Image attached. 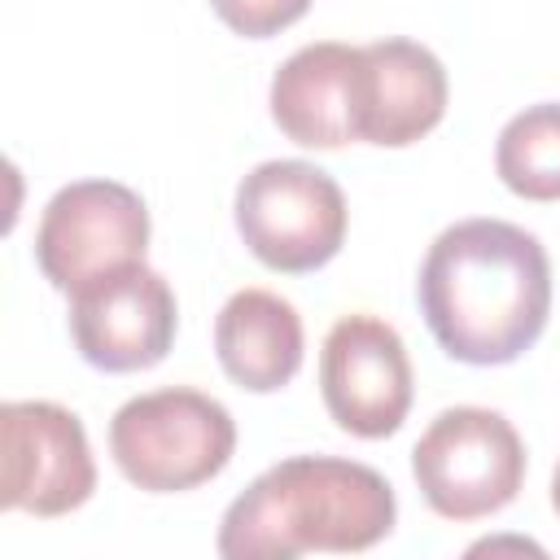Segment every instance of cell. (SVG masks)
I'll list each match as a JSON object with an SVG mask.
<instances>
[{"label":"cell","mask_w":560,"mask_h":560,"mask_svg":"<svg viewBox=\"0 0 560 560\" xmlns=\"http://www.w3.org/2000/svg\"><path fill=\"white\" fill-rule=\"evenodd\" d=\"M433 341L472 368L521 359L551 315V262L534 232L508 219L451 223L416 280Z\"/></svg>","instance_id":"6da1fadb"},{"label":"cell","mask_w":560,"mask_h":560,"mask_svg":"<svg viewBox=\"0 0 560 560\" xmlns=\"http://www.w3.org/2000/svg\"><path fill=\"white\" fill-rule=\"evenodd\" d=\"M398 521L394 486L337 455H289L258 472L223 512L219 556L293 560L306 551H368Z\"/></svg>","instance_id":"7a4b0ae2"},{"label":"cell","mask_w":560,"mask_h":560,"mask_svg":"<svg viewBox=\"0 0 560 560\" xmlns=\"http://www.w3.org/2000/svg\"><path fill=\"white\" fill-rule=\"evenodd\" d=\"M236 451L232 411L188 385L127 398L109 420V455L118 472L149 494L206 486Z\"/></svg>","instance_id":"3957f363"},{"label":"cell","mask_w":560,"mask_h":560,"mask_svg":"<svg viewBox=\"0 0 560 560\" xmlns=\"http://www.w3.org/2000/svg\"><path fill=\"white\" fill-rule=\"evenodd\" d=\"M236 232L271 271H315L337 258L346 241V192L315 162H258L236 184Z\"/></svg>","instance_id":"277c9868"},{"label":"cell","mask_w":560,"mask_h":560,"mask_svg":"<svg viewBox=\"0 0 560 560\" xmlns=\"http://www.w3.org/2000/svg\"><path fill=\"white\" fill-rule=\"evenodd\" d=\"M424 503L446 521H481L503 512L525 486V442L503 411L446 407L429 420L411 451Z\"/></svg>","instance_id":"5b68a950"},{"label":"cell","mask_w":560,"mask_h":560,"mask_svg":"<svg viewBox=\"0 0 560 560\" xmlns=\"http://www.w3.org/2000/svg\"><path fill=\"white\" fill-rule=\"evenodd\" d=\"M144 249L149 206L118 179H74L57 188L35 228V262L61 293L127 262H144Z\"/></svg>","instance_id":"8992f818"},{"label":"cell","mask_w":560,"mask_h":560,"mask_svg":"<svg viewBox=\"0 0 560 560\" xmlns=\"http://www.w3.org/2000/svg\"><path fill=\"white\" fill-rule=\"evenodd\" d=\"M96 490V464L83 420L48 398L0 407V508L26 516H66Z\"/></svg>","instance_id":"52a82bcc"},{"label":"cell","mask_w":560,"mask_h":560,"mask_svg":"<svg viewBox=\"0 0 560 560\" xmlns=\"http://www.w3.org/2000/svg\"><path fill=\"white\" fill-rule=\"evenodd\" d=\"M411 359L394 324L341 315L319 350V394L350 438H389L411 411Z\"/></svg>","instance_id":"ba28073f"},{"label":"cell","mask_w":560,"mask_h":560,"mask_svg":"<svg viewBox=\"0 0 560 560\" xmlns=\"http://www.w3.org/2000/svg\"><path fill=\"white\" fill-rule=\"evenodd\" d=\"M66 319L83 363L101 372H144L166 359L179 306L162 271L127 262L74 289Z\"/></svg>","instance_id":"9c48e42d"},{"label":"cell","mask_w":560,"mask_h":560,"mask_svg":"<svg viewBox=\"0 0 560 560\" xmlns=\"http://www.w3.org/2000/svg\"><path fill=\"white\" fill-rule=\"evenodd\" d=\"M271 122L302 149H341L359 140L363 48L319 39L298 48L271 74Z\"/></svg>","instance_id":"30bf717a"},{"label":"cell","mask_w":560,"mask_h":560,"mask_svg":"<svg viewBox=\"0 0 560 560\" xmlns=\"http://www.w3.org/2000/svg\"><path fill=\"white\" fill-rule=\"evenodd\" d=\"M446 66L433 48L389 35L363 44V118L359 140L381 149H407L429 136L446 114Z\"/></svg>","instance_id":"8fae6325"},{"label":"cell","mask_w":560,"mask_h":560,"mask_svg":"<svg viewBox=\"0 0 560 560\" xmlns=\"http://www.w3.org/2000/svg\"><path fill=\"white\" fill-rule=\"evenodd\" d=\"M302 315L271 289H241L214 315V354L249 394L284 389L302 368Z\"/></svg>","instance_id":"7c38bea8"},{"label":"cell","mask_w":560,"mask_h":560,"mask_svg":"<svg viewBox=\"0 0 560 560\" xmlns=\"http://www.w3.org/2000/svg\"><path fill=\"white\" fill-rule=\"evenodd\" d=\"M494 171L525 201H560V101L529 105L503 122Z\"/></svg>","instance_id":"4fadbf2b"},{"label":"cell","mask_w":560,"mask_h":560,"mask_svg":"<svg viewBox=\"0 0 560 560\" xmlns=\"http://www.w3.org/2000/svg\"><path fill=\"white\" fill-rule=\"evenodd\" d=\"M210 9L219 13L223 26H232L245 39H267L284 26H293L311 0H210Z\"/></svg>","instance_id":"5bb4252c"},{"label":"cell","mask_w":560,"mask_h":560,"mask_svg":"<svg viewBox=\"0 0 560 560\" xmlns=\"http://www.w3.org/2000/svg\"><path fill=\"white\" fill-rule=\"evenodd\" d=\"M551 508H556V516H560V464H556V472H551Z\"/></svg>","instance_id":"9a60e30c"}]
</instances>
